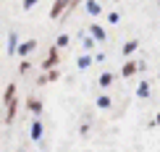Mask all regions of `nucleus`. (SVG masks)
Segmentation results:
<instances>
[{"label":"nucleus","mask_w":160,"mask_h":152,"mask_svg":"<svg viewBox=\"0 0 160 152\" xmlns=\"http://www.w3.org/2000/svg\"><path fill=\"white\" fill-rule=\"evenodd\" d=\"M45 79H48V84H50V81H58V79H61V71H58V68L45 71Z\"/></svg>","instance_id":"13"},{"label":"nucleus","mask_w":160,"mask_h":152,"mask_svg":"<svg viewBox=\"0 0 160 152\" xmlns=\"http://www.w3.org/2000/svg\"><path fill=\"white\" fill-rule=\"evenodd\" d=\"M68 42H71V37H68V34H61V37H58V42H55V47L61 50V47H66Z\"/></svg>","instance_id":"16"},{"label":"nucleus","mask_w":160,"mask_h":152,"mask_svg":"<svg viewBox=\"0 0 160 152\" xmlns=\"http://www.w3.org/2000/svg\"><path fill=\"white\" fill-rule=\"evenodd\" d=\"M137 74V61H129V63H123V68H121V76L123 79H131Z\"/></svg>","instance_id":"8"},{"label":"nucleus","mask_w":160,"mask_h":152,"mask_svg":"<svg viewBox=\"0 0 160 152\" xmlns=\"http://www.w3.org/2000/svg\"><path fill=\"white\" fill-rule=\"evenodd\" d=\"M89 34H92L95 42H105V39H108V34H105V29L100 24H89Z\"/></svg>","instance_id":"6"},{"label":"nucleus","mask_w":160,"mask_h":152,"mask_svg":"<svg viewBox=\"0 0 160 152\" xmlns=\"http://www.w3.org/2000/svg\"><path fill=\"white\" fill-rule=\"evenodd\" d=\"M137 47H139V39H129V42L123 45V50H121V52H123V55H131Z\"/></svg>","instance_id":"10"},{"label":"nucleus","mask_w":160,"mask_h":152,"mask_svg":"<svg viewBox=\"0 0 160 152\" xmlns=\"http://www.w3.org/2000/svg\"><path fill=\"white\" fill-rule=\"evenodd\" d=\"M97 81H100V87H110V84H113V74H102Z\"/></svg>","instance_id":"15"},{"label":"nucleus","mask_w":160,"mask_h":152,"mask_svg":"<svg viewBox=\"0 0 160 152\" xmlns=\"http://www.w3.org/2000/svg\"><path fill=\"white\" fill-rule=\"evenodd\" d=\"M108 21H110V24H118V21H121V16H118V13H110Z\"/></svg>","instance_id":"21"},{"label":"nucleus","mask_w":160,"mask_h":152,"mask_svg":"<svg viewBox=\"0 0 160 152\" xmlns=\"http://www.w3.org/2000/svg\"><path fill=\"white\" fill-rule=\"evenodd\" d=\"M37 3H39V0H24V11H32Z\"/></svg>","instance_id":"20"},{"label":"nucleus","mask_w":160,"mask_h":152,"mask_svg":"<svg viewBox=\"0 0 160 152\" xmlns=\"http://www.w3.org/2000/svg\"><path fill=\"white\" fill-rule=\"evenodd\" d=\"M32 71V61H21V66H18V74H29Z\"/></svg>","instance_id":"18"},{"label":"nucleus","mask_w":160,"mask_h":152,"mask_svg":"<svg viewBox=\"0 0 160 152\" xmlns=\"http://www.w3.org/2000/svg\"><path fill=\"white\" fill-rule=\"evenodd\" d=\"M97 105H100V108H110V97H100V100H97Z\"/></svg>","instance_id":"19"},{"label":"nucleus","mask_w":160,"mask_h":152,"mask_svg":"<svg viewBox=\"0 0 160 152\" xmlns=\"http://www.w3.org/2000/svg\"><path fill=\"white\" fill-rule=\"evenodd\" d=\"M3 105H5V115H3V123H13V121H16V115H18V97H13V100L3 102Z\"/></svg>","instance_id":"2"},{"label":"nucleus","mask_w":160,"mask_h":152,"mask_svg":"<svg viewBox=\"0 0 160 152\" xmlns=\"http://www.w3.org/2000/svg\"><path fill=\"white\" fill-rule=\"evenodd\" d=\"M66 8H68V0H55L50 8V18H55V21H61V16L66 13Z\"/></svg>","instance_id":"3"},{"label":"nucleus","mask_w":160,"mask_h":152,"mask_svg":"<svg viewBox=\"0 0 160 152\" xmlns=\"http://www.w3.org/2000/svg\"><path fill=\"white\" fill-rule=\"evenodd\" d=\"M116 3H118V0H116Z\"/></svg>","instance_id":"23"},{"label":"nucleus","mask_w":160,"mask_h":152,"mask_svg":"<svg viewBox=\"0 0 160 152\" xmlns=\"http://www.w3.org/2000/svg\"><path fill=\"white\" fill-rule=\"evenodd\" d=\"M16 47H18V34L11 32L8 34V55H16Z\"/></svg>","instance_id":"9"},{"label":"nucleus","mask_w":160,"mask_h":152,"mask_svg":"<svg viewBox=\"0 0 160 152\" xmlns=\"http://www.w3.org/2000/svg\"><path fill=\"white\" fill-rule=\"evenodd\" d=\"M26 108H29L32 113L39 118V113H42V100H39L37 95H29V100H26Z\"/></svg>","instance_id":"5"},{"label":"nucleus","mask_w":160,"mask_h":152,"mask_svg":"<svg viewBox=\"0 0 160 152\" xmlns=\"http://www.w3.org/2000/svg\"><path fill=\"white\" fill-rule=\"evenodd\" d=\"M13 97H16V84H8V87H5V95H3V102L13 100Z\"/></svg>","instance_id":"12"},{"label":"nucleus","mask_w":160,"mask_h":152,"mask_svg":"<svg viewBox=\"0 0 160 152\" xmlns=\"http://www.w3.org/2000/svg\"><path fill=\"white\" fill-rule=\"evenodd\" d=\"M76 66H79V68H89V66H92V55H82V58H79V61H76Z\"/></svg>","instance_id":"14"},{"label":"nucleus","mask_w":160,"mask_h":152,"mask_svg":"<svg viewBox=\"0 0 160 152\" xmlns=\"http://www.w3.org/2000/svg\"><path fill=\"white\" fill-rule=\"evenodd\" d=\"M42 131H45V126H42V121H39V118H37V121H32V131H29L32 139L39 142V139H42Z\"/></svg>","instance_id":"7"},{"label":"nucleus","mask_w":160,"mask_h":152,"mask_svg":"<svg viewBox=\"0 0 160 152\" xmlns=\"http://www.w3.org/2000/svg\"><path fill=\"white\" fill-rule=\"evenodd\" d=\"M37 47V39H26V42H18V47H16V55H21V58H29V52Z\"/></svg>","instance_id":"4"},{"label":"nucleus","mask_w":160,"mask_h":152,"mask_svg":"<svg viewBox=\"0 0 160 152\" xmlns=\"http://www.w3.org/2000/svg\"><path fill=\"white\" fill-rule=\"evenodd\" d=\"M87 11H89V13H92V16H97V13H100V11H102V5H100V3H97V0H87Z\"/></svg>","instance_id":"11"},{"label":"nucleus","mask_w":160,"mask_h":152,"mask_svg":"<svg viewBox=\"0 0 160 152\" xmlns=\"http://www.w3.org/2000/svg\"><path fill=\"white\" fill-rule=\"evenodd\" d=\"M84 47H87V50H92V47H95V39H92V37H89V39H84Z\"/></svg>","instance_id":"22"},{"label":"nucleus","mask_w":160,"mask_h":152,"mask_svg":"<svg viewBox=\"0 0 160 152\" xmlns=\"http://www.w3.org/2000/svg\"><path fill=\"white\" fill-rule=\"evenodd\" d=\"M58 63H61V50H58L55 45H52V47L48 50V58L42 61V68H45V71H50V68H58Z\"/></svg>","instance_id":"1"},{"label":"nucleus","mask_w":160,"mask_h":152,"mask_svg":"<svg viewBox=\"0 0 160 152\" xmlns=\"http://www.w3.org/2000/svg\"><path fill=\"white\" fill-rule=\"evenodd\" d=\"M137 95H139V97H147V95H150V84H147V81H144V84H139Z\"/></svg>","instance_id":"17"}]
</instances>
